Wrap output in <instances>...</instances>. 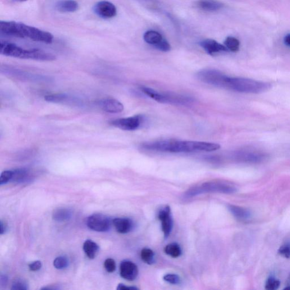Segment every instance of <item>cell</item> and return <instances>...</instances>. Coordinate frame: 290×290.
<instances>
[{
  "mask_svg": "<svg viewBox=\"0 0 290 290\" xmlns=\"http://www.w3.org/2000/svg\"><path fill=\"white\" fill-rule=\"evenodd\" d=\"M280 286V281L278 279L271 277L269 278L266 284V288L268 290H276Z\"/></svg>",
  "mask_w": 290,
  "mask_h": 290,
  "instance_id": "29",
  "label": "cell"
},
{
  "mask_svg": "<svg viewBox=\"0 0 290 290\" xmlns=\"http://www.w3.org/2000/svg\"><path fill=\"white\" fill-rule=\"evenodd\" d=\"M104 267L107 272L112 273L116 270V263H115L114 260L112 258H107L104 263Z\"/></svg>",
  "mask_w": 290,
  "mask_h": 290,
  "instance_id": "31",
  "label": "cell"
},
{
  "mask_svg": "<svg viewBox=\"0 0 290 290\" xmlns=\"http://www.w3.org/2000/svg\"><path fill=\"white\" fill-rule=\"evenodd\" d=\"M142 261L149 265H152L155 262V254L151 249L143 248L141 252Z\"/></svg>",
  "mask_w": 290,
  "mask_h": 290,
  "instance_id": "25",
  "label": "cell"
},
{
  "mask_svg": "<svg viewBox=\"0 0 290 290\" xmlns=\"http://www.w3.org/2000/svg\"><path fill=\"white\" fill-rule=\"evenodd\" d=\"M278 253L284 258H290V242L282 245L278 250Z\"/></svg>",
  "mask_w": 290,
  "mask_h": 290,
  "instance_id": "32",
  "label": "cell"
},
{
  "mask_svg": "<svg viewBox=\"0 0 290 290\" xmlns=\"http://www.w3.org/2000/svg\"><path fill=\"white\" fill-rule=\"evenodd\" d=\"M93 11L99 18L109 19L116 17L117 8L111 2L103 0L94 5Z\"/></svg>",
  "mask_w": 290,
  "mask_h": 290,
  "instance_id": "9",
  "label": "cell"
},
{
  "mask_svg": "<svg viewBox=\"0 0 290 290\" xmlns=\"http://www.w3.org/2000/svg\"><path fill=\"white\" fill-rule=\"evenodd\" d=\"M236 157L239 161L242 162L258 163L263 161L266 156L264 153L258 152L244 151L238 153Z\"/></svg>",
  "mask_w": 290,
  "mask_h": 290,
  "instance_id": "13",
  "label": "cell"
},
{
  "mask_svg": "<svg viewBox=\"0 0 290 290\" xmlns=\"http://www.w3.org/2000/svg\"><path fill=\"white\" fill-rule=\"evenodd\" d=\"M284 43L286 46L290 48V34H287L284 38Z\"/></svg>",
  "mask_w": 290,
  "mask_h": 290,
  "instance_id": "36",
  "label": "cell"
},
{
  "mask_svg": "<svg viewBox=\"0 0 290 290\" xmlns=\"http://www.w3.org/2000/svg\"><path fill=\"white\" fill-rule=\"evenodd\" d=\"M88 227L93 231L106 232L111 228V221L107 216L102 214H94L86 221Z\"/></svg>",
  "mask_w": 290,
  "mask_h": 290,
  "instance_id": "7",
  "label": "cell"
},
{
  "mask_svg": "<svg viewBox=\"0 0 290 290\" xmlns=\"http://www.w3.org/2000/svg\"><path fill=\"white\" fill-rule=\"evenodd\" d=\"M45 100L48 102L78 105L80 102L76 98L70 97L65 94H56L48 95L45 97Z\"/></svg>",
  "mask_w": 290,
  "mask_h": 290,
  "instance_id": "16",
  "label": "cell"
},
{
  "mask_svg": "<svg viewBox=\"0 0 290 290\" xmlns=\"http://www.w3.org/2000/svg\"><path fill=\"white\" fill-rule=\"evenodd\" d=\"M0 53L4 56L34 61L51 62L56 59L52 53L38 49H24L18 45L7 42H1Z\"/></svg>",
  "mask_w": 290,
  "mask_h": 290,
  "instance_id": "3",
  "label": "cell"
},
{
  "mask_svg": "<svg viewBox=\"0 0 290 290\" xmlns=\"http://www.w3.org/2000/svg\"><path fill=\"white\" fill-rule=\"evenodd\" d=\"M6 231H7L6 225L2 221H1V231H0V233H1L2 235H3L5 233H6Z\"/></svg>",
  "mask_w": 290,
  "mask_h": 290,
  "instance_id": "37",
  "label": "cell"
},
{
  "mask_svg": "<svg viewBox=\"0 0 290 290\" xmlns=\"http://www.w3.org/2000/svg\"><path fill=\"white\" fill-rule=\"evenodd\" d=\"M165 281L172 284H181L182 280L181 277L177 274H167L165 275L163 277Z\"/></svg>",
  "mask_w": 290,
  "mask_h": 290,
  "instance_id": "28",
  "label": "cell"
},
{
  "mask_svg": "<svg viewBox=\"0 0 290 290\" xmlns=\"http://www.w3.org/2000/svg\"><path fill=\"white\" fill-rule=\"evenodd\" d=\"M164 252L173 258H178L182 254V249L177 243H171L164 248Z\"/></svg>",
  "mask_w": 290,
  "mask_h": 290,
  "instance_id": "23",
  "label": "cell"
},
{
  "mask_svg": "<svg viewBox=\"0 0 290 290\" xmlns=\"http://www.w3.org/2000/svg\"><path fill=\"white\" fill-rule=\"evenodd\" d=\"M42 264L41 262L36 261L29 264L28 267L31 271L36 272L39 271L42 268Z\"/></svg>",
  "mask_w": 290,
  "mask_h": 290,
  "instance_id": "33",
  "label": "cell"
},
{
  "mask_svg": "<svg viewBox=\"0 0 290 290\" xmlns=\"http://www.w3.org/2000/svg\"><path fill=\"white\" fill-rule=\"evenodd\" d=\"M200 46L209 54L213 55L221 52H227V48L213 39L204 40L199 43Z\"/></svg>",
  "mask_w": 290,
  "mask_h": 290,
  "instance_id": "12",
  "label": "cell"
},
{
  "mask_svg": "<svg viewBox=\"0 0 290 290\" xmlns=\"http://www.w3.org/2000/svg\"><path fill=\"white\" fill-rule=\"evenodd\" d=\"M54 8L60 13H71L78 11L79 4L75 0H60L55 4Z\"/></svg>",
  "mask_w": 290,
  "mask_h": 290,
  "instance_id": "15",
  "label": "cell"
},
{
  "mask_svg": "<svg viewBox=\"0 0 290 290\" xmlns=\"http://www.w3.org/2000/svg\"><path fill=\"white\" fill-rule=\"evenodd\" d=\"M196 6L202 11L208 12L219 11L224 7L223 3L217 0H199L197 2Z\"/></svg>",
  "mask_w": 290,
  "mask_h": 290,
  "instance_id": "17",
  "label": "cell"
},
{
  "mask_svg": "<svg viewBox=\"0 0 290 290\" xmlns=\"http://www.w3.org/2000/svg\"><path fill=\"white\" fill-rule=\"evenodd\" d=\"M228 209L233 216L240 221H247L251 218L252 214L249 210L242 207L229 205Z\"/></svg>",
  "mask_w": 290,
  "mask_h": 290,
  "instance_id": "19",
  "label": "cell"
},
{
  "mask_svg": "<svg viewBox=\"0 0 290 290\" xmlns=\"http://www.w3.org/2000/svg\"><path fill=\"white\" fill-rule=\"evenodd\" d=\"M69 266V261L65 256H59L55 258L53 262V266L59 270L66 269Z\"/></svg>",
  "mask_w": 290,
  "mask_h": 290,
  "instance_id": "26",
  "label": "cell"
},
{
  "mask_svg": "<svg viewBox=\"0 0 290 290\" xmlns=\"http://www.w3.org/2000/svg\"><path fill=\"white\" fill-rule=\"evenodd\" d=\"M0 281H1L0 283H1L2 286H6L8 281L7 277L5 276V275H2Z\"/></svg>",
  "mask_w": 290,
  "mask_h": 290,
  "instance_id": "35",
  "label": "cell"
},
{
  "mask_svg": "<svg viewBox=\"0 0 290 290\" xmlns=\"http://www.w3.org/2000/svg\"><path fill=\"white\" fill-rule=\"evenodd\" d=\"M145 42L162 52H168L171 50V45L159 32L149 31L143 35Z\"/></svg>",
  "mask_w": 290,
  "mask_h": 290,
  "instance_id": "6",
  "label": "cell"
},
{
  "mask_svg": "<svg viewBox=\"0 0 290 290\" xmlns=\"http://www.w3.org/2000/svg\"><path fill=\"white\" fill-rule=\"evenodd\" d=\"M12 289H28V285L26 281L22 279H17L14 280L12 285Z\"/></svg>",
  "mask_w": 290,
  "mask_h": 290,
  "instance_id": "27",
  "label": "cell"
},
{
  "mask_svg": "<svg viewBox=\"0 0 290 290\" xmlns=\"http://www.w3.org/2000/svg\"><path fill=\"white\" fill-rule=\"evenodd\" d=\"M0 34L2 36L30 39L45 44H51L54 39L51 33L16 21H0Z\"/></svg>",
  "mask_w": 290,
  "mask_h": 290,
  "instance_id": "2",
  "label": "cell"
},
{
  "mask_svg": "<svg viewBox=\"0 0 290 290\" xmlns=\"http://www.w3.org/2000/svg\"><path fill=\"white\" fill-rule=\"evenodd\" d=\"M120 274L122 278L129 281L136 279L138 269L136 264L130 261H124L120 267Z\"/></svg>",
  "mask_w": 290,
  "mask_h": 290,
  "instance_id": "11",
  "label": "cell"
},
{
  "mask_svg": "<svg viewBox=\"0 0 290 290\" xmlns=\"http://www.w3.org/2000/svg\"><path fill=\"white\" fill-rule=\"evenodd\" d=\"M83 249L85 254L90 259H94L97 256L99 247L96 243L91 240H87L83 244Z\"/></svg>",
  "mask_w": 290,
  "mask_h": 290,
  "instance_id": "21",
  "label": "cell"
},
{
  "mask_svg": "<svg viewBox=\"0 0 290 290\" xmlns=\"http://www.w3.org/2000/svg\"><path fill=\"white\" fill-rule=\"evenodd\" d=\"M142 148L148 151L172 153H192L196 152H211L217 151L221 146L218 143L194 141H178L175 139H164L144 143Z\"/></svg>",
  "mask_w": 290,
  "mask_h": 290,
  "instance_id": "1",
  "label": "cell"
},
{
  "mask_svg": "<svg viewBox=\"0 0 290 290\" xmlns=\"http://www.w3.org/2000/svg\"><path fill=\"white\" fill-rule=\"evenodd\" d=\"M158 218L162 223V229L165 238H167L172 231L173 219L171 209L169 207H164L159 212Z\"/></svg>",
  "mask_w": 290,
  "mask_h": 290,
  "instance_id": "10",
  "label": "cell"
},
{
  "mask_svg": "<svg viewBox=\"0 0 290 290\" xmlns=\"http://www.w3.org/2000/svg\"><path fill=\"white\" fill-rule=\"evenodd\" d=\"M13 176V171H5L3 172L0 176V185L3 186L4 184L8 183L10 181H12Z\"/></svg>",
  "mask_w": 290,
  "mask_h": 290,
  "instance_id": "30",
  "label": "cell"
},
{
  "mask_svg": "<svg viewBox=\"0 0 290 290\" xmlns=\"http://www.w3.org/2000/svg\"><path fill=\"white\" fill-rule=\"evenodd\" d=\"M224 46L226 47L228 51L233 52H237L240 49L241 43L238 39L233 37H227L224 42Z\"/></svg>",
  "mask_w": 290,
  "mask_h": 290,
  "instance_id": "24",
  "label": "cell"
},
{
  "mask_svg": "<svg viewBox=\"0 0 290 290\" xmlns=\"http://www.w3.org/2000/svg\"><path fill=\"white\" fill-rule=\"evenodd\" d=\"M144 118L142 115L114 120L111 124L114 127L124 130V131H133L142 126Z\"/></svg>",
  "mask_w": 290,
  "mask_h": 290,
  "instance_id": "8",
  "label": "cell"
},
{
  "mask_svg": "<svg viewBox=\"0 0 290 290\" xmlns=\"http://www.w3.org/2000/svg\"><path fill=\"white\" fill-rule=\"evenodd\" d=\"M100 106L103 111L110 113H121L124 110L123 104L118 100L113 98L103 100L100 102Z\"/></svg>",
  "mask_w": 290,
  "mask_h": 290,
  "instance_id": "14",
  "label": "cell"
},
{
  "mask_svg": "<svg viewBox=\"0 0 290 290\" xmlns=\"http://www.w3.org/2000/svg\"><path fill=\"white\" fill-rule=\"evenodd\" d=\"M12 181L17 183H23L28 181L31 178V172L25 168L14 170Z\"/></svg>",
  "mask_w": 290,
  "mask_h": 290,
  "instance_id": "22",
  "label": "cell"
},
{
  "mask_svg": "<svg viewBox=\"0 0 290 290\" xmlns=\"http://www.w3.org/2000/svg\"><path fill=\"white\" fill-rule=\"evenodd\" d=\"M15 3H23L27 1V0H12Z\"/></svg>",
  "mask_w": 290,
  "mask_h": 290,
  "instance_id": "38",
  "label": "cell"
},
{
  "mask_svg": "<svg viewBox=\"0 0 290 290\" xmlns=\"http://www.w3.org/2000/svg\"><path fill=\"white\" fill-rule=\"evenodd\" d=\"M113 226L119 233L127 234L131 232L133 228V222L131 219L118 218L113 220Z\"/></svg>",
  "mask_w": 290,
  "mask_h": 290,
  "instance_id": "18",
  "label": "cell"
},
{
  "mask_svg": "<svg viewBox=\"0 0 290 290\" xmlns=\"http://www.w3.org/2000/svg\"><path fill=\"white\" fill-rule=\"evenodd\" d=\"M118 290H137L138 289L137 288L134 287H128L126 285H125L122 283H120L118 284Z\"/></svg>",
  "mask_w": 290,
  "mask_h": 290,
  "instance_id": "34",
  "label": "cell"
},
{
  "mask_svg": "<svg viewBox=\"0 0 290 290\" xmlns=\"http://www.w3.org/2000/svg\"><path fill=\"white\" fill-rule=\"evenodd\" d=\"M72 214L71 209L68 208H59L54 210L52 214V218L56 222H66L71 218Z\"/></svg>",
  "mask_w": 290,
  "mask_h": 290,
  "instance_id": "20",
  "label": "cell"
},
{
  "mask_svg": "<svg viewBox=\"0 0 290 290\" xmlns=\"http://www.w3.org/2000/svg\"><path fill=\"white\" fill-rule=\"evenodd\" d=\"M237 191V188L232 183L215 180L189 189L185 194V196L187 198H191L200 194L213 193L233 194Z\"/></svg>",
  "mask_w": 290,
  "mask_h": 290,
  "instance_id": "5",
  "label": "cell"
},
{
  "mask_svg": "<svg viewBox=\"0 0 290 290\" xmlns=\"http://www.w3.org/2000/svg\"><path fill=\"white\" fill-rule=\"evenodd\" d=\"M271 88L272 85L267 82L252 79L226 76L223 89L242 93L259 94L268 91Z\"/></svg>",
  "mask_w": 290,
  "mask_h": 290,
  "instance_id": "4",
  "label": "cell"
}]
</instances>
